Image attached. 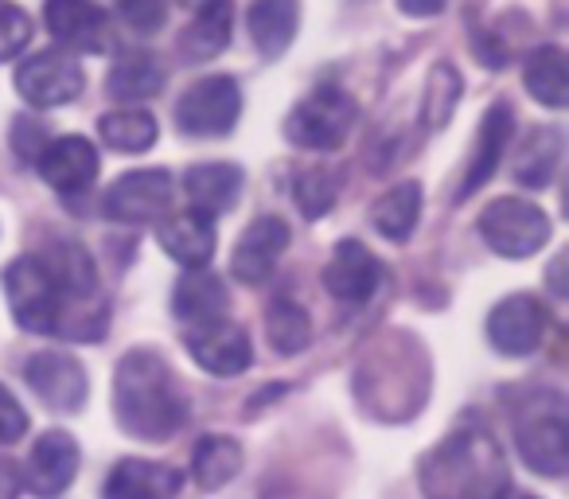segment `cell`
Masks as SVG:
<instances>
[{
	"instance_id": "obj_16",
	"label": "cell",
	"mask_w": 569,
	"mask_h": 499,
	"mask_svg": "<svg viewBox=\"0 0 569 499\" xmlns=\"http://www.w3.org/2000/svg\"><path fill=\"white\" fill-rule=\"evenodd\" d=\"M188 351L207 375H214V379H238V375L253 363L250 336L238 325H227V320L196 328V332L188 336Z\"/></svg>"
},
{
	"instance_id": "obj_33",
	"label": "cell",
	"mask_w": 569,
	"mask_h": 499,
	"mask_svg": "<svg viewBox=\"0 0 569 499\" xmlns=\"http://www.w3.org/2000/svg\"><path fill=\"white\" fill-rule=\"evenodd\" d=\"M465 94V82L452 63H433L426 79V94H421V121L426 129H445L449 118L457 113V102Z\"/></svg>"
},
{
	"instance_id": "obj_13",
	"label": "cell",
	"mask_w": 569,
	"mask_h": 499,
	"mask_svg": "<svg viewBox=\"0 0 569 499\" xmlns=\"http://www.w3.org/2000/svg\"><path fill=\"white\" fill-rule=\"evenodd\" d=\"M325 286H328V293H332L336 301L363 305V301H371V297L379 293L382 266L363 242H356V238H343V242L332 250V258H328V266H325Z\"/></svg>"
},
{
	"instance_id": "obj_6",
	"label": "cell",
	"mask_w": 569,
	"mask_h": 499,
	"mask_svg": "<svg viewBox=\"0 0 569 499\" xmlns=\"http://www.w3.org/2000/svg\"><path fill=\"white\" fill-rule=\"evenodd\" d=\"M356 113H359L356 102H351L343 90L325 87L312 98H305V102L284 118V137L293 144H301V149L332 152L351 137Z\"/></svg>"
},
{
	"instance_id": "obj_11",
	"label": "cell",
	"mask_w": 569,
	"mask_h": 499,
	"mask_svg": "<svg viewBox=\"0 0 569 499\" xmlns=\"http://www.w3.org/2000/svg\"><path fill=\"white\" fill-rule=\"evenodd\" d=\"M546 336V309L538 297L515 293L499 301L488 317V340L503 356H530Z\"/></svg>"
},
{
	"instance_id": "obj_28",
	"label": "cell",
	"mask_w": 569,
	"mask_h": 499,
	"mask_svg": "<svg viewBox=\"0 0 569 499\" xmlns=\"http://www.w3.org/2000/svg\"><path fill=\"white\" fill-rule=\"evenodd\" d=\"M230 43V0H214L207 9L196 12L188 28L180 36V56L196 59H214Z\"/></svg>"
},
{
	"instance_id": "obj_29",
	"label": "cell",
	"mask_w": 569,
	"mask_h": 499,
	"mask_svg": "<svg viewBox=\"0 0 569 499\" xmlns=\"http://www.w3.org/2000/svg\"><path fill=\"white\" fill-rule=\"evenodd\" d=\"M266 340L273 343L277 356H301L312 343V320L289 297H277L266 309Z\"/></svg>"
},
{
	"instance_id": "obj_9",
	"label": "cell",
	"mask_w": 569,
	"mask_h": 499,
	"mask_svg": "<svg viewBox=\"0 0 569 499\" xmlns=\"http://www.w3.org/2000/svg\"><path fill=\"white\" fill-rule=\"evenodd\" d=\"M87 87V74L74 63L67 51H40V56L24 59L17 67V90L28 106H40V110H56V106H67L82 94Z\"/></svg>"
},
{
	"instance_id": "obj_3",
	"label": "cell",
	"mask_w": 569,
	"mask_h": 499,
	"mask_svg": "<svg viewBox=\"0 0 569 499\" xmlns=\"http://www.w3.org/2000/svg\"><path fill=\"white\" fill-rule=\"evenodd\" d=\"M515 445L519 457L527 460L535 472L561 476L569 468V418H566V398L553 390H538L535 398L515 410Z\"/></svg>"
},
{
	"instance_id": "obj_12",
	"label": "cell",
	"mask_w": 569,
	"mask_h": 499,
	"mask_svg": "<svg viewBox=\"0 0 569 499\" xmlns=\"http://www.w3.org/2000/svg\"><path fill=\"white\" fill-rule=\"evenodd\" d=\"M284 250H289V222L277 219V214H261L234 242L230 273H234V281H246V286H261L273 273V266L281 262Z\"/></svg>"
},
{
	"instance_id": "obj_17",
	"label": "cell",
	"mask_w": 569,
	"mask_h": 499,
	"mask_svg": "<svg viewBox=\"0 0 569 499\" xmlns=\"http://www.w3.org/2000/svg\"><path fill=\"white\" fill-rule=\"evenodd\" d=\"M507 141H511V106L491 102L480 121V133H476V149H472V160H468L465 180H460L457 199H468L472 191H480L483 183L496 176V168L503 164V157H507Z\"/></svg>"
},
{
	"instance_id": "obj_7",
	"label": "cell",
	"mask_w": 569,
	"mask_h": 499,
	"mask_svg": "<svg viewBox=\"0 0 569 499\" xmlns=\"http://www.w3.org/2000/svg\"><path fill=\"white\" fill-rule=\"evenodd\" d=\"M242 113V90L230 74H207L176 102V126L188 137H227Z\"/></svg>"
},
{
	"instance_id": "obj_25",
	"label": "cell",
	"mask_w": 569,
	"mask_h": 499,
	"mask_svg": "<svg viewBox=\"0 0 569 499\" xmlns=\"http://www.w3.org/2000/svg\"><path fill=\"white\" fill-rule=\"evenodd\" d=\"M164 67L149 51H126L110 71V94L126 98V102H144L164 90Z\"/></svg>"
},
{
	"instance_id": "obj_21",
	"label": "cell",
	"mask_w": 569,
	"mask_h": 499,
	"mask_svg": "<svg viewBox=\"0 0 569 499\" xmlns=\"http://www.w3.org/2000/svg\"><path fill=\"white\" fill-rule=\"evenodd\" d=\"M250 40L266 59H281L289 43L297 40V24H301V4L297 0H253L250 4Z\"/></svg>"
},
{
	"instance_id": "obj_27",
	"label": "cell",
	"mask_w": 569,
	"mask_h": 499,
	"mask_svg": "<svg viewBox=\"0 0 569 499\" xmlns=\"http://www.w3.org/2000/svg\"><path fill=\"white\" fill-rule=\"evenodd\" d=\"M418 219H421L418 183H398L387 196L375 199V207H371L375 230H379L382 238H390V242H406V238L413 234V227H418Z\"/></svg>"
},
{
	"instance_id": "obj_10",
	"label": "cell",
	"mask_w": 569,
	"mask_h": 499,
	"mask_svg": "<svg viewBox=\"0 0 569 499\" xmlns=\"http://www.w3.org/2000/svg\"><path fill=\"white\" fill-rule=\"evenodd\" d=\"M24 379L51 410H82L90 395V382L82 363L71 356V351H36L32 359L24 363Z\"/></svg>"
},
{
	"instance_id": "obj_31",
	"label": "cell",
	"mask_w": 569,
	"mask_h": 499,
	"mask_svg": "<svg viewBox=\"0 0 569 499\" xmlns=\"http://www.w3.org/2000/svg\"><path fill=\"white\" fill-rule=\"evenodd\" d=\"M98 137L118 152H144L157 144V118L137 106L129 110H110L98 118Z\"/></svg>"
},
{
	"instance_id": "obj_4",
	"label": "cell",
	"mask_w": 569,
	"mask_h": 499,
	"mask_svg": "<svg viewBox=\"0 0 569 499\" xmlns=\"http://www.w3.org/2000/svg\"><path fill=\"white\" fill-rule=\"evenodd\" d=\"M480 234L499 258H530L550 242V214L530 199L503 196L483 207Z\"/></svg>"
},
{
	"instance_id": "obj_15",
	"label": "cell",
	"mask_w": 569,
	"mask_h": 499,
	"mask_svg": "<svg viewBox=\"0 0 569 499\" xmlns=\"http://www.w3.org/2000/svg\"><path fill=\"white\" fill-rule=\"evenodd\" d=\"M36 164H40L48 188H56L59 196H79L98 180V149L79 133L56 137L48 149H40Z\"/></svg>"
},
{
	"instance_id": "obj_8",
	"label": "cell",
	"mask_w": 569,
	"mask_h": 499,
	"mask_svg": "<svg viewBox=\"0 0 569 499\" xmlns=\"http://www.w3.org/2000/svg\"><path fill=\"white\" fill-rule=\"evenodd\" d=\"M168 203H172V180L164 168H137V172L118 176L102 196L106 219L126 222V227L164 219Z\"/></svg>"
},
{
	"instance_id": "obj_20",
	"label": "cell",
	"mask_w": 569,
	"mask_h": 499,
	"mask_svg": "<svg viewBox=\"0 0 569 499\" xmlns=\"http://www.w3.org/2000/svg\"><path fill=\"white\" fill-rule=\"evenodd\" d=\"M230 309V297H227V286L222 278L207 270H191L180 278L172 293V312L183 320V325H196V328H207V325H219Z\"/></svg>"
},
{
	"instance_id": "obj_34",
	"label": "cell",
	"mask_w": 569,
	"mask_h": 499,
	"mask_svg": "<svg viewBox=\"0 0 569 499\" xmlns=\"http://www.w3.org/2000/svg\"><path fill=\"white\" fill-rule=\"evenodd\" d=\"M297 207H301L309 219H320V214L332 211L336 203V176L325 172V168H309V172L297 176Z\"/></svg>"
},
{
	"instance_id": "obj_36",
	"label": "cell",
	"mask_w": 569,
	"mask_h": 499,
	"mask_svg": "<svg viewBox=\"0 0 569 499\" xmlns=\"http://www.w3.org/2000/svg\"><path fill=\"white\" fill-rule=\"evenodd\" d=\"M118 12H121V20H126V24L133 28V32H141V36L160 32V28H164V20H168L164 0H121Z\"/></svg>"
},
{
	"instance_id": "obj_22",
	"label": "cell",
	"mask_w": 569,
	"mask_h": 499,
	"mask_svg": "<svg viewBox=\"0 0 569 499\" xmlns=\"http://www.w3.org/2000/svg\"><path fill=\"white\" fill-rule=\"evenodd\" d=\"M180 491V476L152 460H121L102 488V499H172Z\"/></svg>"
},
{
	"instance_id": "obj_32",
	"label": "cell",
	"mask_w": 569,
	"mask_h": 499,
	"mask_svg": "<svg viewBox=\"0 0 569 499\" xmlns=\"http://www.w3.org/2000/svg\"><path fill=\"white\" fill-rule=\"evenodd\" d=\"M558 157H561V133L553 126H542L522 141L519 149V160H515V180L522 188H546L558 168Z\"/></svg>"
},
{
	"instance_id": "obj_1",
	"label": "cell",
	"mask_w": 569,
	"mask_h": 499,
	"mask_svg": "<svg viewBox=\"0 0 569 499\" xmlns=\"http://www.w3.org/2000/svg\"><path fill=\"white\" fill-rule=\"evenodd\" d=\"M418 483L426 499H503L511 491V468L491 429L465 426L421 457Z\"/></svg>"
},
{
	"instance_id": "obj_19",
	"label": "cell",
	"mask_w": 569,
	"mask_h": 499,
	"mask_svg": "<svg viewBox=\"0 0 569 499\" xmlns=\"http://www.w3.org/2000/svg\"><path fill=\"white\" fill-rule=\"evenodd\" d=\"M48 32L74 51H102L106 48V12L94 0H48L43 9Z\"/></svg>"
},
{
	"instance_id": "obj_5",
	"label": "cell",
	"mask_w": 569,
	"mask_h": 499,
	"mask_svg": "<svg viewBox=\"0 0 569 499\" xmlns=\"http://www.w3.org/2000/svg\"><path fill=\"white\" fill-rule=\"evenodd\" d=\"M4 297H9L12 317L24 332H56L59 328L67 297L59 293L56 278L40 258H17L4 270Z\"/></svg>"
},
{
	"instance_id": "obj_14",
	"label": "cell",
	"mask_w": 569,
	"mask_h": 499,
	"mask_svg": "<svg viewBox=\"0 0 569 499\" xmlns=\"http://www.w3.org/2000/svg\"><path fill=\"white\" fill-rule=\"evenodd\" d=\"M79 441L63 429H51L40 441L32 445V457H28V488L40 499H59L79 476Z\"/></svg>"
},
{
	"instance_id": "obj_23",
	"label": "cell",
	"mask_w": 569,
	"mask_h": 499,
	"mask_svg": "<svg viewBox=\"0 0 569 499\" xmlns=\"http://www.w3.org/2000/svg\"><path fill=\"white\" fill-rule=\"evenodd\" d=\"M188 196H191V211L207 214V219L230 211L238 203V196H242V168L222 164V160L196 164L188 172Z\"/></svg>"
},
{
	"instance_id": "obj_38",
	"label": "cell",
	"mask_w": 569,
	"mask_h": 499,
	"mask_svg": "<svg viewBox=\"0 0 569 499\" xmlns=\"http://www.w3.org/2000/svg\"><path fill=\"white\" fill-rule=\"evenodd\" d=\"M445 4H449V0H398V9H402L406 17H413V20L441 17V12H445Z\"/></svg>"
},
{
	"instance_id": "obj_2",
	"label": "cell",
	"mask_w": 569,
	"mask_h": 499,
	"mask_svg": "<svg viewBox=\"0 0 569 499\" xmlns=\"http://www.w3.org/2000/svg\"><path fill=\"white\" fill-rule=\"evenodd\" d=\"M113 418L129 437L141 441H168L188 418V402L164 356L137 348L121 356L113 375Z\"/></svg>"
},
{
	"instance_id": "obj_26",
	"label": "cell",
	"mask_w": 569,
	"mask_h": 499,
	"mask_svg": "<svg viewBox=\"0 0 569 499\" xmlns=\"http://www.w3.org/2000/svg\"><path fill=\"white\" fill-rule=\"evenodd\" d=\"M242 468V445L234 437H203L191 452V480L203 491H219L222 483H230Z\"/></svg>"
},
{
	"instance_id": "obj_18",
	"label": "cell",
	"mask_w": 569,
	"mask_h": 499,
	"mask_svg": "<svg viewBox=\"0 0 569 499\" xmlns=\"http://www.w3.org/2000/svg\"><path fill=\"white\" fill-rule=\"evenodd\" d=\"M157 242L160 250H168V258L188 270H203L207 262L214 258V219L199 211H183V214H172L157 227Z\"/></svg>"
},
{
	"instance_id": "obj_30",
	"label": "cell",
	"mask_w": 569,
	"mask_h": 499,
	"mask_svg": "<svg viewBox=\"0 0 569 499\" xmlns=\"http://www.w3.org/2000/svg\"><path fill=\"white\" fill-rule=\"evenodd\" d=\"M43 266H48V273L56 278V286H59V293L63 297H94V289H98V270H94V262H90V255L82 250V246H74V242H59L51 255H43L40 258Z\"/></svg>"
},
{
	"instance_id": "obj_40",
	"label": "cell",
	"mask_w": 569,
	"mask_h": 499,
	"mask_svg": "<svg viewBox=\"0 0 569 499\" xmlns=\"http://www.w3.org/2000/svg\"><path fill=\"white\" fill-rule=\"evenodd\" d=\"M180 4H188V9H207V4H214V0H180Z\"/></svg>"
},
{
	"instance_id": "obj_41",
	"label": "cell",
	"mask_w": 569,
	"mask_h": 499,
	"mask_svg": "<svg viewBox=\"0 0 569 499\" xmlns=\"http://www.w3.org/2000/svg\"><path fill=\"white\" fill-rule=\"evenodd\" d=\"M522 499H530V496H522Z\"/></svg>"
},
{
	"instance_id": "obj_37",
	"label": "cell",
	"mask_w": 569,
	"mask_h": 499,
	"mask_svg": "<svg viewBox=\"0 0 569 499\" xmlns=\"http://www.w3.org/2000/svg\"><path fill=\"white\" fill-rule=\"evenodd\" d=\"M24 433H28L24 406L9 395V387H0V445H17Z\"/></svg>"
},
{
	"instance_id": "obj_35",
	"label": "cell",
	"mask_w": 569,
	"mask_h": 499,
	"mask_svg": "<svg viewBox=\"0 0 569 499\" xmlns=\"http://www.w3.org/2000/svg\"><path fill=\"white\" fill-rule=\"evenodd\" d=\"M28 40H32V17L24 9H17V4H9V0H0V63L20 56L28 48Z\"/></svg>"
},
{
	"instance_id": "obj_39",
	"label": "cell",
	"mask_w": 569,
	"mask_h": 499,
	"mask_svg": "<svg viewBox=\"0 0 569 499\" xmlns=\"http://www.w3.org/2000/svg\"><path fill=\"white\" fill-rule=\"evenodd\" d=\"M17 491H20L17 465H4V460H0V499H17Z\"/></svg>"
},
{
	"instance_id": "obj_24",
	"label": "cell",
	"mask_w": 569,
	"mask_h": 499,
	"mask_svg": "<svg viewBox=\"0 0 569 499\" xmlns=\"http://www.w3.org/2000/svg\"><path fill=\"white\" fill-rule=\"evenodd\" d=\"M522 87L530 90V98L550 110H561L569 102V67H566V51L561 48H538L527 56L522 67Z\"/></svg>"
}]
</instances>
